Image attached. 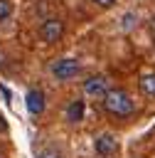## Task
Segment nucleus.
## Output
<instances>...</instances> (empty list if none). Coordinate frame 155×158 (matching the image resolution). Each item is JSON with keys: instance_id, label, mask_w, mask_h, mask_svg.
<instances>
[{"instance_id": "f257e3e1", "label": "nucleus", "mask_w": 155, "mask_h": 158, "mask_svg": "<svg viewBox=\"0 0 155 158\" xmlns=\"http://www.w3.org/2000/svg\"><path fill=\"white\" fill-rule=\"evenodd\" d=\"M103 109L111 116H116V118H125V116H130L135 111V104L128 96V91H123V89H108L106 96H103Z\"/></svg>"}, {"instance_id": "f03ea898", "label": "nucleus", "mask_w": 155, "mask_h": 158, "mask_svg": "<svg viewBox=\"0 0 155 158\" xmlns=\"http://www.w3.org/2000/svg\"><path fill=\"white\" fill-rule=\"evenodd\" d=\"M79 62L76 59H69V57H62V59H57L54 64H52V77L54 79H59V81H69V79H74L76 74H79Z\"/></svg>"}, {"instance_id": "7ed1b4c3", "label": "nucleus", "mask_w": 155, "mask_h": 158, "mask_svg": "<svg viewBox=\"0 0 155 158\" xmlns=\"http://www.w3.org/2000/svg\"><path fill=\"white\" fill-rule=\"evenodd\" d=\"M62 35H64V22L62 20H57V17H49V20H44L42 25H39V37L44 40V42H59L62 40Z\"/></svg>"}, {"instance_id": "20e7f679", "label": "nucleus", "mask_w": 155, "mask_h": 158, "mask_svg": "<svg viewBox=\"0 0 155 158\" xmlns=\"http://www.w3.org/2000/svg\"><path fill=\"white\" fill-rule=\"evenodd\" d=\"M93 148H96V153H98V156L111 158V156H116V153H118V138H116L113 133H101V136H96Z\"/></svg>"}, {"instance_id": "39448f33", "label": "nucleus", "mask_w": 155, "mask_h": 158, "mask_svg": "<svg viewBox=\"0 0 155 158\" xmlns=\"http://www.w3.org/2000/svg\"><path fill=\"white\" fill-rule=\"evenodd\" d=\"M84 91H86L89 96H93V99H103V96H106V91H108L106 77H101V74L89 77V79L84 81Z\"/></svg>"}, {"instance_id": "423d86ee", "label": "nucleus", "mask_w": 155, "mask_h": 158, "mask_svg": "<svg viewBox=\"0 0 155 158\" xmlns=\"http://www.w3.org/2000/svg\"><path fill=\"white\" fill-rule=\"evenodd\" d=\"M25 104H27V111H30L32 116H39V114L44 111V94H42L39 89H30Z\"/></svg>"}, {"instance_id": "0eeeda50", "label": "nucleus", "mask_w": 155, "mask_h": 158, "mask_svg": "<svg viewBox=\"0 0 155 158\" xmlns=\"http://www.w3.org/2000/svg\"><path fill=\"white\" fill-rule=\"evenodd\" d=\"M84 111H86V106H84V101H81V99L69 101V106H66V121L79 123V121L84 118Z\"/></svg>"}, {"instance_id": "6e6552de", "label": "nucleus", "mask_w": 155, "mask_h": 158, "mask_svg": "<svg viewBox=\"0 0 155 158\" xmlns=\"http://www.w3.org/2000/svg\"><path fill=\"white\" fill-rule=\"evenodd\" d=\"M140 89L148 94V96H155V74H148L140 79Z\"/></svg>"}, {"instance_id": "1a4fd4ad", "label": "nucleus", "mask_w": 155, "mask_h": 158, "mask_svg": "<svg viewBox=\"0 0 155 158\" xmlns=\"http://www.w3.org/2000/svg\"><path fill=\"white\" fill-rule=\"evenodd\" d=\"M37 158H62V151H59L57 146H44V148L37 153Z\"/></svg>"}, {"instance_id": "9d476101", "label": "nucleus", "mask_w": 155, "mask_h": 158, "mask_svg": "<svg viewBox=\"0 0 155 158\" xmlns=\"http://www.w3.org/2000/svg\"><path fill=\"white\" fill-rule=\"evenodd\" d=\"M10 12H12L10 0H0V20H7V17H10Z\"/></svg>"}, {"instance_id": "9b49d317", "label": "nucleus", "mask_w": 155, "mask_h": 158, "mask_svg": "<svg viewBox=\"0 0 155 158\" xmlns=\"http://www.w3.org/2000/svg\"><path fill=\"white\" fill-rule=\"evenodd\" d=\"M93 2H96L98 7H111V5L116 2V0H93Z\"/></svg>"}, {"instance_id": "f8f14e48", "label": "nucleus", "mask_w": 155, "mask_h": 158, "mask_svg": "<svg viewBox=\"0 0 155 158\" xmlns=\"http://www.w3.org/2000/svg\"><path fill=\"white\" fill-rule=\"evenodd\" d=\"M7 126H5V121H2V116H0V131H5Z\"/></svg>"}]
</instances>
